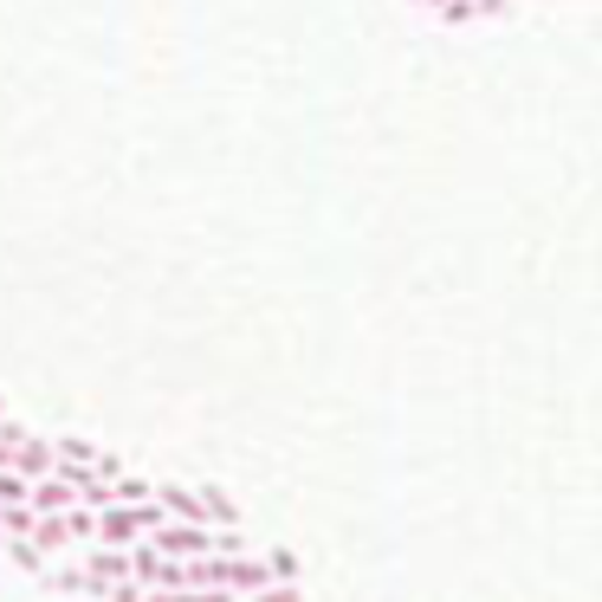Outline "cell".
I'll list each match as a JSON object with an SVG mask.
<instances>
[{
  "label": "cell",
  "instance_id": "obj_7",
  "mask_svg": "<svg viewBox=\"0 0 602 602\" xmlns=\"http://www.w3.org/2000/svg\"><path fill=\"white\" fill-rule=\"evenodd\" d=\"M0 525H7V544H13V537H33L39 512H33V506H0Z\"/></svg>",
  "mask_w": 602,
  "mask_h": 602
},
{
  "label": "cell",
  "instance_id": "obj_17",
  "mask_svg": "<svg viewBox=\"0 0 602 602\" xmlns=\"http://www.w3.org/2000/svg\"><path fill=\"white\" fill-rule=\"evenodd\" d=\"M421 7H434V0H421Z\"/></svg>",
  "mask_w": 602,
  "mask_h": 602
},
{
  "label": "cell",
  "instance_id": "obj_13",
  "mask_svg": "<svg viewBox=\"0 0 602 602\" xmlns=\"http://www.w3.org/2000/svg\"><path fill=\"white\" fill-rule=\"evenodd\" d=\"M143 597H149L143 583H117V590H111V597H104V602H143Z\"/></svg>",
  "mask_w": 602,
  "mask_h": 602
},
{
  "label": "cell",
  "instance_id": "obj_9",
  "mask_svg": "<svg viewBox=\"0 0 602 602\" xmlns=\"http://www.w3.org/2000/svg\"><path fill=\"white\" fill-rule=\"evenodd\" d=\"M33 499V479H20L13 467H0V506H26Z\"/></svg>",
  "mask_w": 602,
  "mask_h": 602
},
{
  "label": "cell",
  "instance_id": "obj_15",
  "mask_svg": "<svg viewBox=\"0 0 602 602\" xmlns=\"http://www.w3.org/2000/svg\"><path fill=\"white\" fill-rule=\"evenodd\" d=\"M0 550H7V525H0Z\"/></svg>",
  "mask_w": 602,
  "mask_h": 602
},
{
  "label": "cell",
  "instance_id": "obj_16",
  "mask_svg": "<svg viewBox=\"0 0 602 602\" xmlns=\"http://www.w3.org/2000/svg\"><path fill=\"white\" fill-rule=\"evenodd\" d=\"M0 421H7V401H0Z\"/></svg>",
  "mask_w": 602,
  "mask_h": 602
},
{
  "label": "cell",
  "instance_id": "obj_3",
  "mask_svg": "<svg viewBox=\"0 0 602 602\" xmlns=\"http://www.w3.org/2000/svg\"><path fill=\"white\" fill-rule=\"evenodd\" d=\"M156 506L169 519H182V525H207V506H201V492H189V486H156Z\"/></svg>",
  "mask_w": 602,
  "mask_h": 602
},
{
  "label": "cell",
  "instance_id": "obj_11",
  "mask_svg": "<svg viewBox=\"0 0 602 602\" xmlns=\"http://www.w3.org/2000/svg\"><path fill=\"white\" fill-rule=\"evenodd\" d=\"M441 20H447V26H473V20H479V0H447Z\"/></svg>",
  "mask_w": 602,
  "mask_h": 602
},
{
  "label": "cell",
  "instance_id": "obj_12",
  "mask_svg": "<svg viewBox=\"0 0 602 602\" xmlns=\"http://www.w3.org/2000/svg\"><path fill=\"white\" fill-rule=\"evenodd\" d=\"M247 602H305V597H298V583H272V590H260V597H247Z\"/></svg>",
  "mask_w": 602,
  "mask_h": 602
},
{
  "label": "cell",
  "instance_id": "obj_4",
  "mask_svg": "<svg viewBox=\"0 0 602 602\" xmlns=\"http://www.w3.org/2000/svg\"><path fill=\"white\" fill-rule=\"evenodd\" d=\"M33 544H39L46 557H66V550H78V525H71V512H59V519H39V525H33Z\"/></svg>",
  "mask_w": 602,
  "mask_h": 602
},
{
  "label": "cell",
  "instance_id": "obj_6",
  "mask_svg": "<svg viewBox=\"0 0 602 602\" xmlns=\"http://www.w3.org/2000/svg\"><path fill=\"white\" fill-rule=\"evenodd\" d=\"M201 506H207V525H220V532L240 525V512H234V499H227L220 486H201Z\"/></svg>",
  "mask_w": 602,
  "mask_h": 602
},
{
  "label": "cell",
  "instance_id": "obj_14",
  "mask_svg": "<svg viewBox=\"0 0 602 602\" xmlns=\"http://www.w3.org/2000/svg\"><path fill=\"white\" fill-rule=\"evenodd\" d=\"M143 602H175V597H169V590H149V597H143Z\"/></svg>",
  "mask_w": 602,
  "mask_h": 602
},
{
  "label": "cell",
  "instance_id": "obj_1",
  "mask_svg": "<svg viewBox=\"0 0 602 602\" xmlns=\"http://www.w3.org/2000/svg\"><path fill=\"white\" fill-rule=\"evenodd\" d=\"M78 564H84L91 597H111L117 583H136V550H117V544H91V550H78Z\"/></svg>",
  "mask_w": 602,
  "mask_h": 602
},
{
  "label": "cell",
  "instance_id": "obj_8",
  "mask_svg": "<svg viewBox=\"0 0 602 602\" xmlns=\"http://www.w3.org/2000/svg\"><path fill=\"white\" fill-rule=\"evenodd\" d=\"M111 492H117V506H149V499H156V486H149V479H136V473H124Z\"/></svg>",
  "mask_w": 602,
  "mask_h": 602
},
{
  "label": "cell",
  "instance_id": "obj_10",
  "mask_svg": "<svg viewBox=\"0 0 602 602\" xmlns=\"http://www.w3.org/2000/svg\"><path fill=\"white\" fill-rule=\"evenodd\" d=\"M266 564H272V583H298V557L292 550H266Z\"/></svg>",
  "mask_w": 602,
  "mask_h": 602
},
{
  "label": "cell",
  "instance_id": "obj_2",
  "mask_svg": "<svg viewBox=\"0 0 602 602\" xmlns=\"http://www.w3.org/2000/svg\"><path fill=\"white\" fill-rule=\"evenodd\" d=\"M26 506H33L39 519H59V512H78V486L53 473V479H39V486H33V499H26Z\"/></svg>",
  "mask_w": 602,
  "mask_h": 602
},
{
  "label": "cell",
  "instance_id": "obj_5",
  "mask_svg": "<svg viewBox=\"0 0 602 602\" xmlns=\"http://www.w3.org/2000/svg\"><path fill=\"white\" fill-rule=\"evenodd\" d=\"M7 557H13V570H26V577H39V583H46V570H53V557H46L33 537H13V544H7Z\"/></svg>",
  "mask_w": 602,
  "mask_h": 602
}]
</instances>
